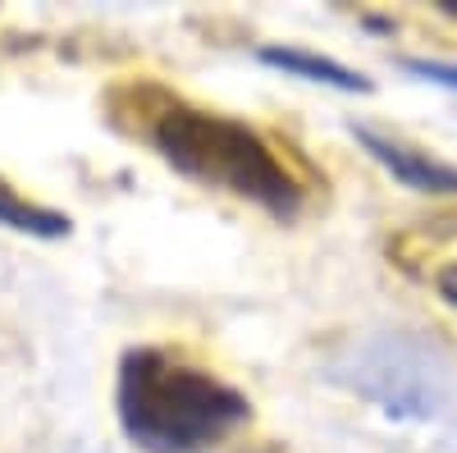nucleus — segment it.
Here are the masks:
<instances>
[{
	"label": "nucleus",
	"mask_w": 457,
	"mask_h": 453,
	"mask_svg": "<svg viewBox=\"0 0 457 453\" xmlns=\"http://www.w3.org/2000/svg\"><path fill=\"white\" fill-rule=\"evenodd\" d=\"M353 138L366 147V156L379 170H385L394 183L411 188V193H426V197H453L457 193V170L453 165L430 161V156H421V151H411V147H403L394 138H379L366 124H353Z\"/></svg>",
	"instance_id": "obj_3"
},
{
	"label": "nucleus",
	"mask_w": 457,
	"mask_h": 453,
	"mask_svg": "<svg viewBox=\"0 0 457 453\" xmlns=\"http://www.w3.org/2000/svg\"><path fill=\"white\" fill-rule=\"evenodd\" d=\"M435 289H439V298L448 302V307L457 312V261H453V266H444V271L435 275Z\"/></svg>",
	"instance_id": "obj_7"
},
{
	"label": "nucleus",
	"mask_w": 457,
	"mask_h": 453,
	"mask_svg": "<svg viewBox=\"0 0 457 453\" xmlns=\"http://www.w3.org/2000/svg\"><path fill=\"white\" fill-rule=\"evenodd\" d=\"M261 64L270 69H284L288 79H307V83H320V88H338V92H370V79L348 64H338L329 55H316V51H302V46H261L256 51Z\"/></svg>",
	"instance_id": "obj_4"
},
{
	"label": "nucleus",
	"mask_w": 457,
	"mask_h": 453,
	"mask_svg": "<svg viewBox=\"0 0 457 453\" xmlns=\"http://www.w3.org/2000/svg\"><path fill=\"white\" fill-rule=\"evenodd\" d=\"M0 224L14 234H32V239H64L69 234V215L19 197L5 179H0Z\"/></svg>",
	"instance_id": "obj_5"
},
{
	"label": "nucleus",
	"mask_w": 457,
	"mask_h": 453,
	"mask_svg": "<svg viewBox=\"0 0 457 453\" xmlns=\"http://www.w3.org/2000/svg\"><path fill=\"white\" fill-rule=\"evenodd\" d=\"M120 426L142 453H202L252 417V403L220 375L165 348H129L114 385Z\"/></svg>",
	"instance_id": "obj_1"
},
{
	"label": "nucleus",
	"mask_w": 457,
	"mask_h": 453,
	"mask_svg": "<svg viewBox=\"0 0 457 453\" xmlns=\"http://www.w3.org/2000/svg\"><path fill=\"white\" fill-rule=\"evenodd\" d=\"M403 69L416 73V79H426V83H439V88H453L457 92V60L448 64V60H416V55H407Z\"/></svg>",
	"instance_id": "obj_6"
},
{
	"label": "nucleus",
	"mask_w": 457,
	"mask_h": 453,
	"mask_svg": "<svg viewBox=\"0 0 457 453\" xmlns=\"http://www.w3.org/2000/svg\"><path fill=\"white\" fill-rule=\"evenodd\" d=\"M151 147L183 179L256 202L275 220H293L302 206V183L275 156V147L243 120L215 115V110H193V105H170L151 124Z\"/></svg>",
	"instance_id": "obj_2"
}]
</instances>
